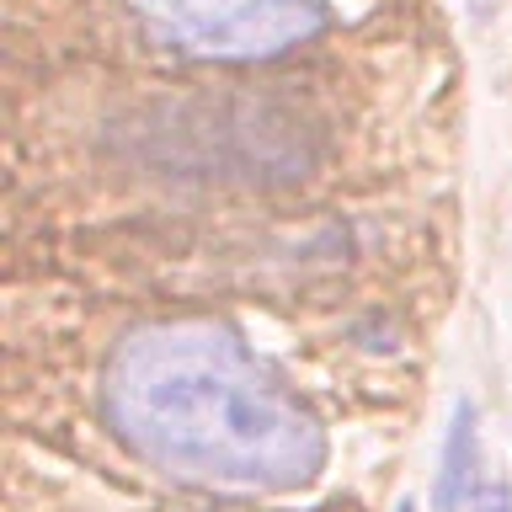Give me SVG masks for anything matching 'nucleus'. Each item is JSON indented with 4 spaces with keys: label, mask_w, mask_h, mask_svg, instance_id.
<instances>
[{
    "label": "nucleus",
    "mask_w": 512,
    "mask_h": 512,
    "mask_svg": "<svg viewBox=\"0 0 512 512\" xmlns=\"http://www.w3.org/2000/svg\"><path fill=\"white\" fill-rule=\"evenodd\" d=\"M102 411L128 454L203 491L272 496L326 464L315 411L219 320H150L118 336Z\"/></svg>",
    "instance_id": "1"
},
{
    "label": "nucleus",
    "mask_w": 512,
    "mask_h": 512,
    "mask_svg": "<svg viewBox=\"0 0 512 512\" xmlns=\"http://www.w3.org/2000/svg\"><path fill=\"white\" fill-rule=\"evenodd\" d=\"M160 43L219 64L278 59L326 27L320 0H128Z\"/></svg>",
    "instance_id": "2"
},
{
    "label": "nucleus",
    "mask_w": 512,
    "mask_h": 512,
    "mask_svg": "<svg viewBox=\"0 0 512 512\" xmlns=\"http://www.w3.org/2000/svg\"><path fill=\"white\" fill-rule=\"evenodd\" d=\"M475 464H480V432H475V406L454 400L448 416V438L438 459V480H432V512H464L475 502Z\"/></svg>",
    "instance_id": "3"
},
{
    "label": "nucleus",
    "mask_w": 512,
    "mask_h": 512,
    "mask_svg": "<svg viewBox=\"0 0 512 512\" xmlns=\"http://www.w3.org/2000/svg\"><path fill=\"white\" fill-rule=\"evenodd\" d=\"M464 512H512V491L502 486V480H491V486L475 491V502L464 507Z\"/></svg>",
    "instance_id": "4"
},
{
    "label": "nucleus",
    "mask_w": 512,
    "mask_h": 512,
    "mask_svg": "<svg viewBox=\"0 0 512 512\" xmlns=\"http://www.w3.org/2000/svg\"><path fill=\"white\" fill-rule=\"evenodd\" d=\"M395 512H416V502H411V496H406V502H400V507H395Z\"/></svg>",
    "instance_id": "5"
}]
</instances>
